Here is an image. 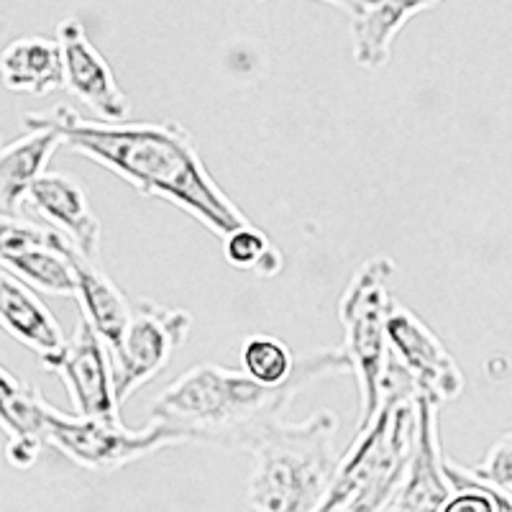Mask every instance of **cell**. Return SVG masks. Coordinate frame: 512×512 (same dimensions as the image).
Returning <instances> with one entry per match:
<instances>
[{"label":"cell","mask_w":512,"mask_h":512,"mask_svg":"<svg viewBox=\"0 0 512 512\" xmlns=\"http://www.w3.org/2000/svg\"><path fill=\"white\" fill-rule=\"evenodd\" d=\"M24 121L54 128L70 152L93 159L144 195L177 205L218 239L251 226L244 210L213 180L182 123H100L70 105L26 113Z\"/></svg>","instance_id":"cell-1"},{"label":"cell","mask_w":512,"mask_h":512,"mask_svg":"<svg viewBox=\"0 0 512 512\" xmlns=\"http://www.w3.org/2000/svg\"><path fill=\"white\" fill-rule=\"evenodd\" d=\"M349 372L341 346L315 349L297 359L295 372L280 387L251 379L244 369L198 364L167 384L152 402L149 420L175 428L185 443L251 451L287 408L315 379Z\"/></svg>","instance_id":"cell-2"},{"label":"cell","mask_w":512,"mask_h":512,"mask_svg":"<svg viewBox=\"0 0 512 512\" xmlns=\"http://www.w3.org/2000/svg\"><path fill=\"white\" fill-rule=\"evenodd\" d=\"M338 420L320 410L300 423L280 420L251 446L249 505L254 512H318L336 479Z\"/></svg>","instance_id":"cell-3"},{"label":"cell","mask_w":512,"mask_h":512,"mask_svg":"<svg viewBox=\"0 0 512 512\" xmlns=\"http://www.w3.org/2000/svg\"><path fill=\"white\" fill-rule=\"evenodd\" d=\"M392 274H395V262L390 256H374L356 269L338 300V318L344 326L341 351L359 387L356 433L367 428L382 408L384 377L390 369L387 313L392 305Z\"/></svg>","instance_id":"cell-4"},{"label":"cell","mask_w":512,"mask_h":512,"mask_svg":"<svg viewBox=\"0 0 512 512\" xmlns=\"http://www.w3.org/2000/svg\"><path fill=\"white\" fill-rule=\"evenodd\" d=\"M44 441L88 472H118L159 448L185 443V438L175 428L152 420L141 431H131L121 420L80 418L75 413H62L47 402Z\"/></svg>","instance_id":"cell-5"},{"label":"cell","mask_w":512,"mask_h":512,"mask_svg":"<svg viewBox=\"0 0 512 512\" xmlns=\"http://www.w3.org/2000/svg\"><path fill=\"white\" fill-rule=\"evenodd\" d=\"M192 315L182 308H167L154 300L134 303L121 344L108 354L113 372V390L121 405L139 387L152 382L187 341Z\"/></svg>","instance_id":"cell-6"},{"label":"cell","mask_w":512,"mask_h":512,"mask_svg":"<svg viewBox=\"0 0 512 512\" xmlns=\"http://www.w3.org/2000/svg\"><path fill=\"white\" fill-rule=\"evenodd\" d=\"M387 344L397 367L408 374L418 395L443 405L464 390V374L441 338L410 308L392 300L387 313Z\"/></svg>","instance_id":"cell-7"},{"label":"cell","mask_w":512,"mask_h":512,"mask_svg":"<svg viewBox=\"0 0 512 512\" xmlns=\"http://www.w3.org/2000/svg\"><path fill=\"white\" fill-rule=\"evenodd\" d=\"M47 372L62 377L64 387L70 392L72 410L80 418L121 420L118 415L116 390H113L111 359L103 341L95 336L93 328L85 320H77L75 333L67 336L62 351L47 364H41Z\"/></svg>","instance_id":"cell-8"},{"label":"cell","mask_w":512,"mask_h":512,"mask_svg":"<svg viewBox=\"0 0 512 512\" xmlns=\"http://www.w3.org/2000/svg\"><path fill=\"white\" fill-rule=\"evenodd\" d=\"M438 410V402L415 392L413 448L395 495L382 512H441L454 492L446 477V456L438 436Z\"/></svg>","instance_id":"cell-9"},{"label":"cell","mask_w":512,"mask_h":512,"mask_svg":"<svg viewBox=\"0 0 512 512\" xmlns=\"http://www.w3.org/2000/svg\"><path fill=\"white\" fill-rule=\"evenodd\" d=\"M57 44L62 52L64 88L88 105L100 123H126L131 103L80 18H64L57 26Z\"/></svg>","instance_id":"cell-10"},{"label":"cell","mask_w":512,"mask_h":512,"mask_svg":"<svg viewBox=\"0 0 512 512\" xmlns=\"http://www.w3.org/2000/svg\"><path fill=\"white\" fill-rule=\"evenodd\" d=\"M24 205L34 208L49 228L62 233L88 262H98L100 254V221L85 195V187L67 172H44L31 185Z\"/></svg>","instance_id":"cell-11"},{"label":"cell","mask_w":512,"mask_h":512,"mask_svg":"<svg viewBox=\"0 0 512 512\" xmlns=\"http://www.w3.org/2000/svg\"><path fill=\"white\" fill-rule=\"evenodd\" d=\"M328 6L349 18L351 47L361 70H382L390 62L392 41L418 13L431 11L436 3H361V0H328Z\"/></svg>","instance_id":"cell-12"},{"label":"cell","mask_w":512,"mask_h":512,"mask_svg":"<svg viewBox=\"0 0 512 512\" xmlns=\"http://www.w3.org/2000/svg\"><path fill=\"white\" fill-rule=\"evenodd\" d=\"M47 400L34 384L0 364V431L6 433V456L16 469H31L44 441Z\"/></svg>","instance_id":"cell-13"},{"label":"cell","mask_w":512,"mask_h":512,"mask_svg":"<svg viewBox=\"0 0 512 512\" xmlns=\"http://www.w3.org/2000/svg\"><path fill=\"white\" fill-rule=\"evenodd\" d=\"M0 328L34 351L41 364L54 359L67 341L59 320L36 290L16 280L6 269H0Z\"/></svg>","instance_id":"cell-14"},{"label":"cell","mask_w":512,"mask_h":512,"mask_svg":"<svg viewBox=\"0 0 512 512\" xmlns=\"http://www.w3.org/2000/svg\"><path fill=\"white\" fill-rule=\"evenodd\" d=\"M70 267L75 274V300L80 303V318L93 328L105 351L111 354L126 333L128 320L134 315V303L98 267V262H88L85 256L72 251Z\"/></svg>","instance_id":"cell-15"},{"label":"cell","mask_w":512,"mask_h":512,"mask_svg":"<svg viewBox=\"0 0 512 512\" xmlns=\"http://www.w3.org/2000/svg\"><path fill=\"white\" fill-rule=\"evenodd\" d=\"M26 134L0 146V210L18 216L31 185L49 172L62 139L54 128L24 121Z\"/></svg>","instance_id":"cell-16"},{"label":"cell","mask_w":512,"mask_h":512,"mask_svg":"<svg viewBox=\"0 0 512 512\" xmlns=\"http://www.w3.org/2000/svg\"><path fill=\"white\" fill-rule=\"evenodd\" d=\"M0 80L13 93L49 95L64 88L62 52L57 39L21 36L0 52Z\"/></svg>","instance_id":"cell-17"},{"label":"cell","mask_w":512,"mask_h":512,"mask_svg":"<svg viewBox=\"0 0 512 512\" xmlns=\"http://www.w3.org/2000/svg\"><path fill=\"white\" fill-rule=\"evenodd\" d=\"M297 364V356L292 354L290 346L277 336L269 333H254L241 344V367L267 387H280L292 377Z\"/></svg>","instance_id":"cell-18"},{"label":"cell","mask_w":512,"mask_h":512,"mask_svg":"<svg viewBox=\"0 0 512 512\" xmlns=\"http://www.w3.org/2000/svg\"><path fill=\"white\" fill-rule=\"evenodd\" d=\"M223 251L228 264L244 272H254L259 277H274L282 272V254L274 249L267 233L254 223L223 239Z\"/></svg>","instance_id":"cell-19"},{"label":"cell","mask_w":512,"mask_h":512,"mask_svg":"<svg viewBox=\"0 0 512 512\" xmlns=\"http://www.w3.org/2000/svg\"><path fill=\"white\" fill-rule=\"evenodd\" d=\"M67 241L62 233L49 228L47 223H36L29 218L13 216L0 210V267L16 254L34 249V246H57Z\"/></svg>","instance_id":"cell-20"},{"label":"cell","mask_w":512,"mask_h":512,"mask_svg":"<svg viewBox=\"0 0 512 512\" xmlns=\"http://www.w3.org/2000/svg\"><path fill=\"white\" fill-rule=\"evenodd\" d=\"M456 472L464 479L474 484H482V487L495 489L502 495H510L512 492V431L505 433L495 446L489 448L487 456H484L479 464L474 466H461L456 464Z\"/></svg>","instance_id":"cell-21"},{"label":"cell","mask_w":512,"mask_h":512,"mask_svg":"<svg viewBox=\"0 0 512 512\" xmlns=\"http://www.w3.org/2000/svg\"><path fill=\"white\" fill-rule=\"evenodd\" d=\"M446 477L454 492L446 500V505L441 507V512H500V502H497L495 492L461 477L451 459H446Z\"/></svg>","instance_id":"cell-22"},{"label":"cell","mask_w":512,"mask_h":512,"mask_svg":"<svg viewBox=\"0 0 512 512\" xmlns=\"http://www.w3.org/2000/svg\"><path fill=\"white\" fill-rule=\"evenodd\" d=\"M395 489L397 487L369 489V492H361V495L351 497L349 502H344V505L331 512H382L384 505L390 502V497L395 495Z\"/></svg>","instance_id":"cell-23"},{"label":"cell","mask_w":512,"mask_h":512,"mask_svg":"<svg viewBox=\"0 0 512 512\" xmlns=\"http://www.w3.org/2000/svg\"><path fill=\"white\" fill-rule=\"evenodd\" d=\"M489 489V487H487ZM492 492H495V489H492ZM497 495V502H500V512H512V507L507 505V500H505V495H500V492H495Z\"/></svg>","instance_id":"cell-24"},{"label":"cell","mask_w":512,"mask_h":512,"mask_svg":"<svg viewBox=\"0 0 512 512\" xmlns=\"http://www.w3.org/2000/svg\"><path fill=\"white\" fill-rule=\"evenodd\" d=\"M500 495H502V492H500ZM505 500H507V505L512 507V492H510V495H505Z\"/></svg>","instance_id":"cell-25"},{"label":"cell","mask_w":512,"mask_h":512,"mask_svg":"<svg viewBox=\"0 0 512 512\" xmlns=\"http://www.w3.org/2000/svg\"><path fill=\"white\" fill-rule=\"evenodd\" d=\"M0 146H3V141H0Z\"/></svg>","instance_id":"cell-26"}]
</instances>
